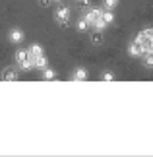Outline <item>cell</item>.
Returning <instances> with one entry per match:
<instances>
[{"label":"cell","mask_w":153,"mask_h":157,"mask_svg":"<svg viewBox=\"0 0 153 157\" xmlns=\"http://www.w3.org/2000/svg\"><path fill=\"white\" fill-rule=\"evenodd\" d=\"M93 27H95V29H101V31H103V29L107 27V23H105V20H103V17H99V20H95Z\"/></svg>","instance_id":"obj_16"},{"label":"cell","mask_w":153,"mask_h":157,"mask_svg":"<svg viewBox=\"0 0 153 157\" xmlns=\"http://www.w3.org/2000/svg\"><path fill=\"white\" fill-rule=\"evenodd\" d=\"M76 29H78L79 33H85V31L89 29V23L85 21V17H82V20H78V21H76Z\"/></svg>","instance_id":"obj_11"},{"label":"cell","mask_w":153,"mask_h":157,"mask_svg":"<svg viewBox=\"0 0 153 157\" xmlns=\"http://www.w3.org/2000/svg\"><path fill=\"white\" fill-rule=\"evenodd\" d=\"M142 62H143V66L145 68H153V51H149V52H143L142 54Z\"/></svg>","instance_id":"obj_9"},{"label":"cell","mask_w":153,"mask_h":157,"mask_svg":"<svg viewBox=\"0 0 153 157\" xmlns=\"http://www.w3.org/2000/svg\"><path fill=\"white\" fill-rule=\"evenodd\" d=\"M72 78H74L76 82L87 80V70H85V68H76V70H74V76H72Z\"/></svg>","instance_id":"obj_8"},{"label":"cell","mask_w":153,"mask_h":157,"mask_svg":"<svg viewBox=\"0 0 153 157\" xmlns=\"http://www.w3.org/2000/svg\"><path fill=\"white\" fill-rule=\"evenodd\" d=\"M101 78H103L105 82H113V80H114V74H113V72H103Z\"/></svg>","instance_id":"obj_17"},{"label":"cell","mask_w":153,"mask_h":157,"mask_svg":"<svg viewBox=\"0 0 153 157\" xmlns=\"http://www.w3.org/2000/svg\"><path fill=\"white\" fill-rule=\"evenodd\" d=\"M101 17H103V20H105V23H107V25H109V23H113V21H114V14H113L111 10H103Z\"/></svg>","instance_id":"obj_13"},{"label":"cell","mask_w":153,"mask_h":157,"mask_svg":"<svg viewBox=\"0 0 153 157\" xmlns=\"http://www.w3.org/2000/svg\"><path fill=\"white\" fill-rule=\"evenodd\" d=\"M56 78V72L51 70V68H45L43 70V80H54Z\"/></svg>","instance_id":"obj_14"},{"label":"cell","mask_w":153,"mask_h":157,"mask_svg":"<svg viewBox=\"0 0 153 157\" xmlns=\"http://www.w3.org/2000/svg\"><path fill=\"white\" fill-rule=\"evenodd\" d=\"M101 14H103L101 8H87V10L83 12V17H85V21H87L89 25H93L95 20H99V17H101Z\"/></svg>","instance_id":"obj_2"},{"label":"cell","mask_w":153,"mask_h":157,"mask_svg":"<svg viewBox=\"0 0 153 157\" xmlns=\"http://www.w3.org/2000/svg\"><path fill=\"white\" fill-rule=\"evenodd\" d=\"M91 43H93L95 47H101L103 43H105V35H103L101 29H97V31L91 33Z\"/></svg>","instance_id":"obj_5"},{"label":"cell","mask_w":153,"mask_h":157,"mask_svg":"<svg viewBox=\"0 0 153 157\" xmlns=\"http://www.w3.org/2000/svg\"><path fill=\"white\" fill-rule=\"evenodd\" d=\"M23 31L20 27H14V29H10V35H8V39H10V43H14V45H20L21 41H23Z\"/></svg>","instance_id":"obj_3"},{"label":"cell","mask_w":153,"mask_h":157,"mask_svg":"<svg viewBox=\"0 0 153 157\" xmlns=\"http://www.w3.org/2000/svg\"><path fill=\"white\" fill-rule=\"evenodd\" d=\"M52 2H62V0H52Z\"/></svg>","instance_id":"obj_21"},{"label":"cell","mask_w":153,"mask_h":157,"mask_svg":"<svg viewBox=\"0 0 153 157\" xmlns=\"http://www.w3.org/2000/svg\"><path fill=\"white\" fill-rule=\"evenodd\" d=\"M27 58H29V51H17V52H16V60H17V62L27 60Z\"/></svg>","instance_id":"obj_15"},{"label":"cell","mask_w":153,"mask_h":157,"mask_svg":"<svg viewBox=\"0 0 153 157\" xmlns=\"http://www.w3.org/2000/svg\"><path fill=\"white\" fill-rule=\"evenodd\" d=\"M27 51H29V56H33V58H35V56H41V54H43V47L35 43V45H31V47H29Z\"/></svg>","instance_id":"obj_10"},{"label":"cell","mask_w":153,"mask_h":157,"mask_svg":"<svg viewBox=\"0 0 153 157\" xmlns=\"http://www.w3.org/2000/svg\"><path fill=\"white\" fill-rule=\"evenodd\" d=\"M70 8L68 6H60V8H56V12H54V20H56L60 25H68L70 23Z\"/></svg>","instance_id":"obj_1"},{"label":"cell","mask_w":153,"mask_h":157,"mask_svg":"<svg viewBox=\"0 0 153 157\" xmlns=\"http://www.w3.org/2000/svg\"><path fill=\"white\" fill-rule=\"evenodd\" d=\"M33 64H35V68L45 70V68H47V64H48V60H47L45 54H41V56H35V58H33Z\"/></svg>","instance_id":"obj_7"},{"label":"cell","mask_w":153,"mask_h":157,"mask_svg":"<svg viewBox=\"0 0 153 157\" xmlns=\"http://www.w3.org/2000/svg\"><path fill=\"white\" fill-rule=\"evenodd\" d=\"M128 52H130V56H142V54H143V49H142V45H140V43L132 41L130 47H128Z\"/></svg>","instance_id":"obj_6"},{"label":"cell","mask_w":153,"mask_h":157,"mask_svg":"<svg viewBox=\"0 0 153 157\" xmlns=\"http://www.w3.org/2000/svg\"><path fill=\"white\" fill-rule=\"evenodd\" d=\"M20 64V68L21 70H31V68H35V64H33V56H29L27 60H21V62H17Z\"/></svg>","instance_id":"obj_12"},{"label":"cell","mask_w":153,"mask_h":157,"mask_svg":"<svg viewBox=\"0 0 153 157\" xmlns=\"http://www.w3.org/2000/svg\"><path fill=\"white\" fill-rule=\"evenodd\" d=\"M17 78H20V76H17V70H16V68H12V66H10V68H6V70L2 72V80H6V82H16Z\"/></svg>","instance_id":"obj_4"},{"label":"cell","mask_w":153,"mask_h":157,"mask_svg":"<svg viewBox=\"0 0 153 157\" xmlns=\"http://www.w3.org/2000/svg\"><path fill=\"white\" fill-rule=\"evenodd\" d=\"M76 4L79 6V8H85V10H87V6H89V0H76Z\"/></svg>","instance_id":"obj_19"},{"label":"cell","mask_w":153,"mask_h":157,"mask_svg":"<svg viewBox=\"0 0 153 157\" xmlns=\"http://www.w3.org/2000/svg\"><path fill=\"white\" fill-rule=\"evenodd\" d=\"M51 2H52V0H39V6H41V8H48Z\"/></svg>","instance_id":"obj_20"},{"label":"cell","mask_w":153,"mask_h":157,"mask_svg":"<svg viewBox=\"0 0 153 157\" xmlns=\"http://www.w3.org/2000/svg\"><path fill=\"white\" fill-rule=\"evenodd\" d=\"M116 6V0H105V10H113Z\"/></svg>","instance_id":"obj_18"}]
</instances>
